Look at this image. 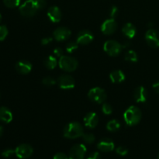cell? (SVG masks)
Masks as SVG:
<instances>
[{
    "label": "cell",
    "instance_id": "obj_21",
    "mask_svg": "<svg viewBox=\"0 0 159 159\" xmlns=\"http://www.w3.org/2000/svg\"><path fill=\"white\" fill-rule=\"evenodd\" d=\"M125 75L121 70H114L110 74V79L113 83H121L125 80Z\"/></svg>",
    "mask_w": 159,
    "mask_h": 159
},
{
    "label": "cell",
    "instance_id": "obj_12",
    "mask_svg": "<svg viewBox=\"0 0 159 159\" xmlns=\"http://www.w3.org/2000/svg\"><path fill=\"white\" fill-rule=\"evenodd\" d=\"M71 32L68 28L65 27V26H61V27L57 28L54 30L53 35H54V39L57 41H65L71 37Z\"/></svg>",
    "mask_w": 159,
    "mask_h": 159
},
{
    "label": "cell",
    "instance_id": "obj_1",
    "mask_svg": "<svg viewBox=\"0 0 159 159\" xmlns=\"http://www.w3.org/2000/svg\"><path fill=\"white\" fill-rule=\"evenodd\" d=\"M142 117L141 110L135 106H131L126 110L124 113V119L126 124L130 127L139 124Z\"/></svg>",
    "mask_w": 159,
    "mask_h": 159
},
{
    "label": "cell",
    "instance_id": "obj_15",
    "mask_svg": "<svg viewBox=\"0 0 159 159\" xmlns=\"http://www.w3.org/2000/svg\"><path fill=\"white\" fill-rule=\"evenodd\" d=\"M47 15L52 23H59L61 20V12L60 9L56 6H51L48 9Z\"/></svg>",
    "mask_w": 159,
    "mask_h": 159
},
{
    "label": "cell",
    "instance_id": "obj_19",
    "mask_svg": "<svg viewBox=\"0 0 159 159\" xmlns=\"http://www.w3.org/2000/svg\"><path fill=\"white\" fill-rule=\"evenodd\" d=\"M12 120V113L9 108L6 107H0V121L9 124Z\"/></svg>",
    "mask_w": 159,
    "mask_h": 159
},
{
    "label": "cell",
    "instance_id": "obj_35",
    "mask_svg": "<svg viewBox=\"0 0 159 159\" xmlns=\"http://www.w3.org/2000/svg\"><path fill=\"white\" fill-rule=\"evenodd\" d=\"M53 159H70L69 157H68V155H65V153H61V152H59L57 153L54 156Z\"/></svg>",
    "mask_w": 159,
    "mask_h": 159
},
{
    "label": "cell",
    "instance_id": "obj_10",
    "mask_svg": "<svg viewBox=\"0 0 159 159\" xmlns=\"http://www.w3.org/2000/svg\"><path fill=\"white\" fill-rule=\"evenodd\" d=\"M58 86L62 89H71L75 87V80L72 76L68 74H63L57 79Z\"/></svg>",
    "mask_w": 159,
    "mask_h": 159
},
{
    "label": "cell",
    "instance_id": "obj_6",
    "mask_svg": "<svg viewBox=\"0 0 159 159\" xmlns=\"http://www.w3.org/2000/svg\"><path fill=\"white\" fill-rule=\"evenodd\" d=\"M88 97L93 102L101 104L105 102L107 95L103 89L100 87H94L89 91Z\"/></svg>",
    "mask_w": 159,
    "mask_h": 159
},
{
    "label": "cell",
    "instance_id": "obj_16",
    "mask_svg": "<svg viewBox=\"0 0 159 159\" xmlns=\"http://www.w3.org/2000/svg\"><path fill=\"white\" fill-rule=\"evenodd\" d=\"M97 148L102 152H110L114 150L115 144L110 138H103L98 143Z\"/></svg>",
    "mask_w": 159,
    "mask_h": 159
},
{
    "label": "cell",
    "instance_id": "obj_23",
    "mask_svg": "<svg viewBox=\"0 0 159 159\" xmlns=\"http://www.w3.org/2000/svg\"><path fill=\"white\" fill-rule=\"evenodd\" d=\"M121 124L117 120H110L107 124V129L110 132H116L120 128Z\"/></svg>",
    "mask_w": 159,
    "mask_h": 159
},
{
    "label": "cell",
    "instance_id": "obj_25",
    "mask_svg": "<svg viewBox=\"0 0 159 159\" xmlns=\"http://www.w3.org/2000/svg\"><path fill=\"white\" fill-rule=\"evenodd\" d=\"M21 0H3L4 5L8 8L13 9L20 6Z\"/></svg>",
    "mask_w": 159,
    "mask_h": 159
},
{
    "label": "cell",
    "instance_id": "obj_39",
    "mask_svg": "<svg viewBox=\"0 0 159 159\" xmlns=\"http://www.w3.org/2000/svg\"><path fill=\"white\" fill-rule=\"evenodd\" d=\"M2 133H3V127H2V126H0V137L2 135Z\"/></svg>",
    "mask_w": 159,
    "mask_h": 159
},
{
    "label": "cell",
    "instance_id": "obj_2",
    "mask_svg": "<svg viewBox=\"0 0 159 159\" xmlns=\"http://www.w3.org/2000/svg\"><path fill=\"white\" fill-rule=\"evenodd\" d=\"M64 137L68 139H76L84 134L83 127L79 122H71L67 124L63 130Z\"/></svg>",
    "mask_w": 159,
    "mask_h": 159
},
{
    "label": "cell",
    "instance_id": "obj_29",
    "mask_svg": "<svg viewBox=\"0 0 159 159\" xmlns=\"http://www.w3.org/2000/svg\"><path fill=\"white\" fill-rule=\"evenodd\" d=\"M128 148L125 146H119L116 149V152L120 156H125L128 154Z\"/></svg>",
    "mask_w": 159,
    "mask_h": 159
},
{
    "label": "cell",
    "instance_id": "obj_8",
    "mask_svg": "<svg viewBox=\"0 0 159 159\" xmlns=\"http://www.w3.org/2000/svg\"><path fill=\"white\" fill-rule=\"evenodd\" d=\"M34 152V149L27 144H23L19 145L15 149V155L20 159H26L31 156Z\"/></svg>",
    "mask_w": 159,
    "mask_h": 159
},
{
    "label": "cell",
    "instance_id": "obj_37",
    "mask_svg": "<svg viewBox=\"0 0 159 159\" xmlns=\"http://www.w3.org/2000/svg\"><path fill=\"white\" fill-rule=\"evenodd\" d=\"M53 40V38L51 37H44L41 40V44L42 45H48L50 43H51Z\"/></svg>",
    "mask_w": 159,
    "mask_h": 159
},
{
    "label": "cell",
    "instance_id": "obj_3",
    "mask_svg": "<svg viewBox=\"0 0 159 159\" xmlns=\"http://www.w3.org/2000/svg\"><path fill=\"white\" fill-rule=\"evenodd\" d=\"M39 10L37 0H26L19 8L20 13L26 18L33 17Z\"/></svg>",
    "mask_w": 159,
    "mask_h": 159
},
{
    "label": "cell",
    "instance_id": "obj_22",
    "mask_svg": "<svg viewBox=\"0 0 159 159\" xmlns=\"http://www.w3.org/2000/svg\"><path fill=\"white\" fill-rule=\"evenodd\" d=\"M57 64L58 63H57V58H56L55 56L50 55L44 60V66L49 70L54 69Z\"/></svg>",
    "mask_w": 159,
    "mask_h": 159
},
{
    "label": "cell",
    "instance_id": "obj_17",
    "mask_svg": "<svg viewBox=\"0 0 159 159\" xmlns=\"http://www.w3.org/2000/svg\"><path fill=\"white\" fill-rule=\"evenodd\" d=\"M17 72L22 75H27L32 70V64L26 60H22L17 62L15 66Z\"/></svg>",
    "mask_w": 159,
    "mask_h": 159
},
{
    "label": "cell",
    "instance_id": "obj_41",
    "mask_svg": "<svg viewBox=\"0 0 159 159\" xmlns=\"http://www.w3.org/2000/svg\"><path fill=\"white\" fill-rule=\"evenodd\" d=\"M158 159H159V154H158Z\"/></svg>",
    "mask_w": 159,
    "mask_h": 159
},
{
    "label": "cell",
    "instance_id": "obj_9",
    "mask_svg": "<svg viewBox=\"0 0 159 159\" xmlns=\"http://www.w3.org/2000/svg\"><path fill=\"white\" fill-rule=\"evenodd\" d=\"M145 40L152 48H159V31L155 29H149L145 34Z\"/></svg>",
    "mask_w": 159,
    "mask_h": 159
},
{
    "label": "cell",
    "instance_id": "obj_11",
    "mask_svg": "<svg viewBox=\"0 0 159 159\" xmlns=\"http://www.w3.org/2000/svg\"><path fill=\"white\" fill-rule=\"evenodd\" d=\"M117 28V23H116L115 19L110 18L105 20L101 25V31L105 35H111L114 34L115 31Z\"/></svg>",
    "mask_w": 159,
    "mask_h": 159
},
{
    "label": "cell",
    "instance_id": "obj_33",
    "mask_svg": "<svg viewBox=\"0 0 159 159\" xmlns=\"http://www.w3.org/2000/svg\"><path fill=\"white\" fill-rule=\"evenodd\" d=\"M118 13V8L116 7V6H113L110 9V18L115 19V17L117 16Z\"/></svg>",
    "mask_w": 159,
    "mask_h": 159
},
{
    "label": "cell",
    "instance_id": "obj_38",
    "mask_svg": "<svg viewBox=\"0 0 159 159\" xmlns=\"http://www.w3.org/2000/svg\"><path fill=\"white\" fill-rule=\"evenodd\" d=\"M152 88H153V89L155 90V91L158 94H159V81L153 84V85H152Z\"/></svg>",
    "mask_w": 159,
    "mask_h": 159
},
{
    "label": "cell",
    "instance_id": "obj_28",
    "mask_svg": "<svg viewBox=\"0 0 159 159\" xmlns=\"http://www.w3.org/2000/svg\"><path fill=\"white\" fill-rule=\"evenodd\" d=\"M8 34H9V30L6 26L5 25L0 26V41H3L8 36Z\"/></svg>",
    "mask_w": 159,
    "mask_h": 159
},
{
    "label": "cell",
    "instance_id": "obj_32",
    "mask_svg": "<svg viewBox=\"0 0 159 159\" xmlns=\"http://www.w3.org/2000/svg\"><path fill=\"white\" fill-rule=\"evenodd\" d=\"M13 155H15V150L11 148L6 149V150L3 151L2 153V155L6 158H10V157H12Z\"/></svg>",
    "mask_w": 159,
    "mask_h": 159
},
{
    "label": "cell",
    "instance_id": "obj_31",
    "mask_svg": "<svg viewBox=\"0 0 159 159\" xmlns=\"http://www.w3.org/2000/svg\"><path fill=\"white\" fill-rule=\"evenodd\" d=\"M102 111L104 114L110 115L113 113V108L109 103H103L102 107Z\"/></svg>",
    "mask_w": 159,
    "mask_h": 159
},
{
    "label": "cell",
    "instance_id": "obj_27",
    "mask_svg": "<svg viewBox=\"0 0 159 159\" xmlns=\"http://www.w3.org/2000/svg\"><path fill=\"white\" fill-rule=\"evenodd\" d=\"M78 48H79V43L77 42L71 41L66 45V51L68 54H72L78 49Z\"/></svg>",
    "mask_w": 159,
    "mask_h": 159
},
{
    "label": "cell",
    "instance_id": "obj_7",
    "mask_svg": "<svg viewBox=\"0 0 159 159\" xmlns=\"http://www.w3.org/2000/svg\"><path fill=\"white\" fill-rule=\"evenodd\" d=\"M86 151V148L84 144H77L70 149L68 157L70 159H84Z\"/></svg>",
    "mask_w": 159,
    "mask_h": 159
},
{
    "label": "cell",
    "instance_id": "obj_36",
    "mask_svg": "<svg viewBox=\"0 0 159 159\" xmlns=\"http://www.w3.org/2000/svg\"><path fill=\"white\" fill-rule=\"evenodd\" d=\"M86 159H101V157L99 152H95L92 153L91 155H89V157Z\"/></svg>",
    "mask_w": 159,
    "mask_h": 159
},
{
    "label": "cell",
    "instance_id": "obj_5",
    "mask_svg": "<svg viewBox=\"0 0 159 159\" xmlns=\"http://www.w3.org/2000/svg\"><path fill=\"white\" fill-rule=\"evenodd\" d=\"M123 49H124L123 45L114 40H107L103 45L104 51L111 57H116L119 55L122 52Z\"/></svg>",
    "mask_w": 159,
    "mask_h": 159
},
{
    "label": "cell",
    "instance_id": "obj_40",
    "mask_svg": "<svg viewBox=\"0 0 159 159\" xmlns=\"http://www.w3.org/2000/svg\"><path fill=\"white\" fill-rule=\"evenodd\" d=\"M1 20H2V15L1 13H0V22H1Z\"/></svg>",
    "mask_w": 159,
    "mask_h": 159
},
{
    "label": "cell",
    "instance_id": "obj_20",
    "mask_svg": "<svg viewBox=\"0 0 159 159\" xmlns=\"http://www.w3.org/2000/svg\"><path fill=\"white\" fill-rule=\"evenodd\" d=\"M122 32L127 38L132 39L136 35L137 29L134 25L132 24L131 23H127L123 27Z\"/></svg>",
    "mask_w": 159,
    "mask_h": 159
},
{
    "label": "cell",
    "instance_id": "obj_26",
    "mask_svg": "<svg viewBox=\"0 0 159 159\" xmlns=\"http://www.w3.org/2000/svg\"><path fill=\"white\" fill-rule=\"evenodd\" d=\"M82 139H83V141H85L86 144H93V143H94L95 141H96V138H95L94 134L90 133H84V134L82 135Z\"/></svg>",
    "mask_w": 159,
    "mask_h": 159
},
{
    "label": "cell",
    "instance_id": "obj_18",
    "mask_svg": "<svg viewBox=\"0 0 159 159\" xmlns=\"http://www.w3.org/2000/svg\"><path fill=\"white\" fill-rule=\"evenodd\" d=\"M134 98L137 102H145L148 98L147 89L144 86H138L134 90Z\"/></svg>",
    "mask_w": 159,
    "mask_h": 159
},
{
    "label": "cell",
    "instance_id": "obj_4",
    "mask_svg": "<svg viewBox=\"0 0 159 159\" xmlns=\"http://www.w3.org/2000/svg\"><path fill=\"white\" fill-rule=\"evenodd\" d=\"M58 65L61 69L67 72H71L76 70L79 62L75 57L68 55H62L59 58Z\"/></svg>",
    "mask_w": 159,
    "mask_h": 159
},
{
    "label": "cell",
    "instance_id": "obj_24",
    "mask_svg": "<svg viewBox=\"0 0 159 159\" xmlns=\"http://www.w3.org/2000/svg\"><path fill=\"white\" fill-rule=\"evenodd\" d=\"M124 59H125L127 61L129 62H133V63H135L138 61V57L137 53L135 52L133 50H130V51H127L126 53L125 56H124Z\"/></svg>",
    "mask_w": 159,
    "mask_h": 159
},
{
    "label": "cell",
    "instance_id": "obj_13",
    "mask_svg": "<svg viewBox=\"0 0 159 159\" xmlns=\"http://www.w3.org/2000/svg\"><path fill=\"white\" fill-rule=\"evenodd\" d=\"M93 40V34L92 32L87 30H84L80 31L78 34L77 39H76V42L79 44L82 45H86L91 43Z\"/></svg>",
    "mask_w": 159,
    "mask_h": 159
},
{
    "label": "cell",
    "instance_id": "obj_14",
    "mask_svg": "<svg viewBox=\"0 0 159 159\" xmlns=\"http://www.w3.org/2000/svg\"><path fill=\"white\" fill-rule=\"evenodd\" d=\"M84 124L85 127L88 128L93 129L96 127L99 123V118H98L97 114L94 112H89L85 116L83 119Z\"/></svg>",
    "mask_w": 159,
    "mask_h": 159
},
{
    "label": "cell",
    "instance_id": "obj_34",
    "mask_svg": "<svg viewBox=\"0 0 159 159\" xmlns=\"http://www.w3.org/2000/svg\"><path fill=\"white\" fill-rule=\"evenodd\" d=\"M53 53H54V56L56 57H59L60 58L62 55H63V51H62L61 48H57L53 51Z\"/></svg>",
    "mask_w": 159,
    "mask_h": 159
},
{
    "label": "cell",
    "instance_id": "obj_30",
    "mask_svg": "<svg viewBox=\"0 0 159 159\" xmlns=\"http://www.w3.org/2000/svg\"><path fill=\"white\" fill-rule=\"evenodd\" d=\"M43 85H45L46 86H53L54 84L56 83L54 79H53L52 77H50V76H48V77H45L44 79L42 81Z\"/></svg>",
    "mask_w": 159,
    "mask_h": 159
}]
</instances>
